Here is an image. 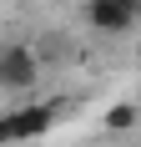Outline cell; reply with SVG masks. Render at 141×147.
I'll return each mask as SVG.
<instances>
[{"mask_svg":"<svg viewBox=\"0 0 141 147\" xmlns=\"http://www.w3.org/2000/svg\"><path fill=\"white\" fill-rule=\"evenodd\" d=\"M131 127H136V107H131V102H121V107H111V112H106V132L126 137Z\"/></svg>","mask_w":141,"mask_h":147,"instance_id":"277c9868","label":"cell"},{"mask_svg":"<svg viewBox=\"0 0 141 147\" xmlns=\"http://www.w3.org/2000/svg\"><path fill=\"white\" fill-rule=\"evenodd\" d=\"M116 5H126V10H131V15L141 20V0H116Z\"/></svg>","mask_w":141,"mask_h":147,"instance_id":"5b68a950","label":"cell"},{"mask_svg":"<svg viewBox=\"0 0 141 147\" xmlns=\"http://www.w3.org/2000/svg\"><path fill=\"white\" fill-rule=\"evenodd\" d=\"M86 26L96 36H126V30H136V15L116 0H86Z\"/></svg>","mask_w":141,"mask_h":147,"instance_id":"3957f363","label":"cell"},{"mask_svg":"<svg viewBox=\"0 0 141 147\" xmlns=\"http://www.w3.org/2000/svg\"><path fill=\"white\" fill-rule=\"evenodd\" d=\"M41 81V56L25 41H5L0 46V91H30Z\"/></svg>","mask_w":141,"mask_h":147,"instance_id":"7a4b0ae2","label":"cell"},{"mask_svg":"<svg viewBox=\"0 0 141 147\" xmlns=\"http://www.w3.org/2000/svg\"><path fill=\"white\" fill-rule=\"evenodd\" d=\"M56 127V102H25L0 117V147L5 142H35Z\"/></svg>","mask_w":141,"mask_h":147,"instance_id":"6da1fadb","label":"cell"},{"mask_svg":"<svg viewBox=\"0 0 141 147\" xmlns=\"http://www.w3.org/2000/svg\"><path fill=\"white\" fill-rule=\"evenodd\" d=\"M116 147H141V142H116Z\"/></svg>","mask_w":141,"mask_h":147,"instance_id":"8992f818","label":"cell"}]
</instances>
